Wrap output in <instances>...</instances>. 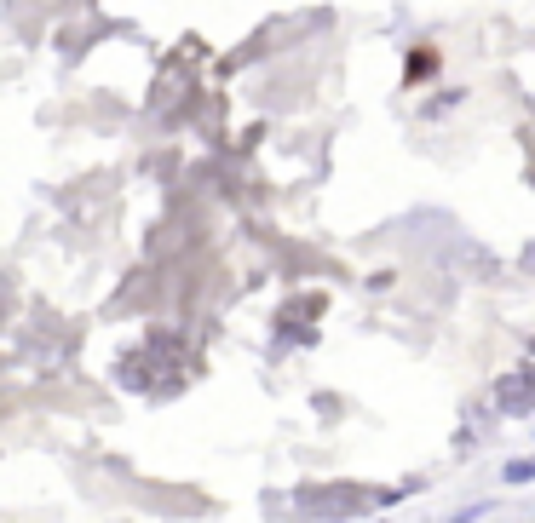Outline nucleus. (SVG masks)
Masks as SVG:
<instances>
[{"label":"nucleus","instance_id":"obj_1","mask_svg":"<svg viewBox=\"0 0 535 523\" xmlns=\"http://www.w3.org/2000/svg\"><path fill=\"white\" fill-rule=\"evenodd\" d=\"M507 483H535V460H507V472H501Z\"/></svg>","mask_w":535,"mask_h":523},{"label":"nucleus","instance_id":"obj_2","mask_svg":"<svg viewBox=\"0 0 535 523\" xmlns=\"http://www.w3.org/2000/svg\"><path fill=\"white\" fill-rule=\"evenodd\" d=\"M484 512H489V501H478V506H461V512H455V518H449V523H478V518H484Z\"/></svg>","mask_w":535,"mask_h":523},{"label":"nucleus","instance_id":"obj_3","mask_svg":"<svg viewBox=\"0 0 535 523\" xmlns=\"http://www.w3.org/2000/svg\"><path fill=\"white\" fill-rule=\"evenodd\" d=\"M380 523H386V518H380Z\"/></svg>","mask_w":535,"mask_h":523}]
</instances>
